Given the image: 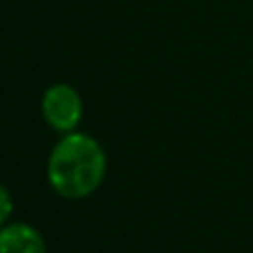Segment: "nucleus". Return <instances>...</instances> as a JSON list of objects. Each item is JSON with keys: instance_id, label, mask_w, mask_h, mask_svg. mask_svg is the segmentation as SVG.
Returning a JSON list of instances; mask_svg holds the SVG:
<instances>
[{"instance_id": "nucleus-4", "label": "nucleus", "mask_w": 253, "mask_h": 253, "mask_svg": "<svg viewBox=\"0 0 253 253\" xmlns=\"http://www.w3.org/2000/svg\"><path fill=\"white\" fill-rule=\"evenodd\" d=\"M11 213H13V196L4 184H0V229L7 224Z\"/></svg>"}, {"instance_id": "nucleus-2", "label": "nucleus", "mask_w": 253, "mask_h": 253, "mask_svg": "<svg viewBox=\"0 0 253 253\" xmlns=\"http://www.w3.org/2000/svg\"><path fill=\"white\" fill-rule=\"evenodd\" d=\"M42 116L58 133H74L83 120V98L69 84H53L42 96Z\"/></svg>"}, {"instance_id": "nucleus-3", "label": "nucleus", "mask_w": 253, "mask_h": 253, "mask_svg": "<svg viewBox=\"0 0 253 253\" xmlns=\"http://www.w3.org/2000/svg\"><path fill=\"white\" fill-rule=\"evenodd\" d=\"M0 253H47V242L31 224L11 222L0 229Z\"/></svg>"}, {"instance_id": "nucleus-1", "label": "nucleus", "mask_w": 253, "mask_h": 253, "mask_svg": "<svg viewBox=\"0 0 253 253\" xmlns=\"http://www.w3.org/2000/svg\"><path fill=\"white\" fill-rule=\"evenodd\" d=\"M107 175V153L87 133H65L47 160V180L58 196L83 200L100 189Z\"/></svg>"}]
</instances>
